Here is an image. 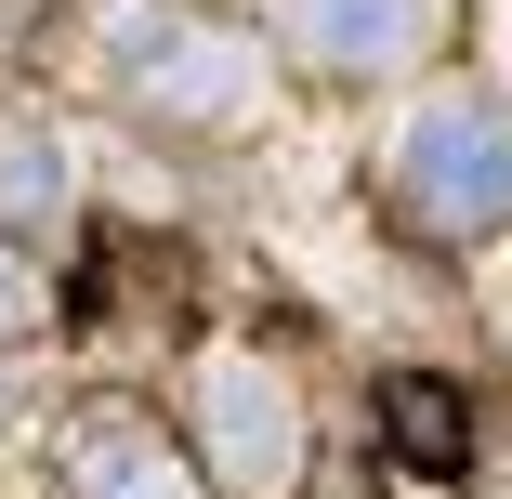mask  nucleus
<instances>
[{
    "label": "nucleus",
    "mask_w": 512,
    "mask_h": 499,
    "mask_svg": "<svg viewBox=\"0 0 512 499\" xmlns=\"http://www.w3.org/2000/svg\"><path fill=\"white\" fill-rule=\"evenodd\" d=\"M106 53H119V79L145 92V106H171V119H237V106H250V53H237L211 14L132 0V14H106Z\"/></svg>",
    "instance_id": "nucleus-1"
},
{
    "label": "nucleus",
    "mask_w": 512,
    "mask_h": 499,
    "mask_svg": "<svg viewBox=\"0 0 512 499\" xmlns=\"http://www.w3.org/2000/svg\"><path fill=\"white\" fill-rule=\"evenodd\" d=\"M394 197L407 211H434V224H486L512 211V132L486 106H421L394 132Z\"/></svg>",
    "instance_id": "nucleus-2"
},
{
    "label": "nucleus",
    "mask_w": 512,
    "mask_h": 499,
    "mask_svg": "<svg viewBox=\"0 0 512 499\" xmlns=\"http://www.w3.org/2000/svg\"><path fill=\"white\" fill-rule=\"evenodd\" d=\"M197 434H211L224 499H276V486H289V447H302L289 381H276L263 355H197Z\"/></svg>",
    "instance_id": "nucleus-3"
},
{
    "label": "nucleus",
    "mask_w": 512,
    "mask_h": 499,
    "mask_svg": "<svg viewBox=\"0 0 512 499\" xmlns=\"http://www.w3.org/2000/svg\"><path fill=\"white\" fill-rule=\"evenodd\" d=\"M276 27L316 66H407L434 40V0H276Z\"/></svg>",
    "instance_id": "nucleus-4"
},
{
    "label": "nucleus",
    "mask_w": 512,
    "mask_h": 499,
    "mask_svg": "<svg viewBox=\"0 0 512 499\" xmlns=\"http://www.w3.org/2000/svg\"><path fill=\"white\" fill-rule=\"evenodd\" d=\"M0 211H14V224H66V211H79V158H66V132L0 119Z\"/></svg>",
    "instance_id": "nucleus-5"
},
{
    "label": "nucleus",
    "mask_w": 512,
    "mask_h": 499,
    "mask_svg": "<svg viewBox=\"0 0 512 499\" xmlns=\"http://www.w3.org/2000/svg\"><path fill=\"white\" fill-rule=\"evenodd\" d=\"M79 499H197V486H184V460H171L158 434H132V421H106V434L79 447Z\"/></svg>",
    "instance_id": "nucleus-6"
},
{
    "label": "nucleus",
    "mask_w": 512,
    "mask_h": 499,
    "mask_svg": "<svg viewBox=\"0 0 512 499\" xmlns=\"http://www.w3.org/2000/svg\"><path fill=\"white\" fill-rule=\"evenodd\" d=\"M394 434H407V460H460V394L394 381Z\"/></svg>",
    "instance_id": "nucleus-7"
},
{
    "label": "nucleus",
    "mask_w": 512,
    "mask_h": 499,
    "mask_svg": "<svg viewBox=\"0 0 512 499\" xmlns=\"http://www.w3.org/2000/svg\"><path fill=\"white\" fill-rule=\"evenodd\" d=\"M27 316H40V276H27L14 250H0V329H27Z\"/></svg>",
    "instance_id": "nucleus-8"
}]
</instances>
